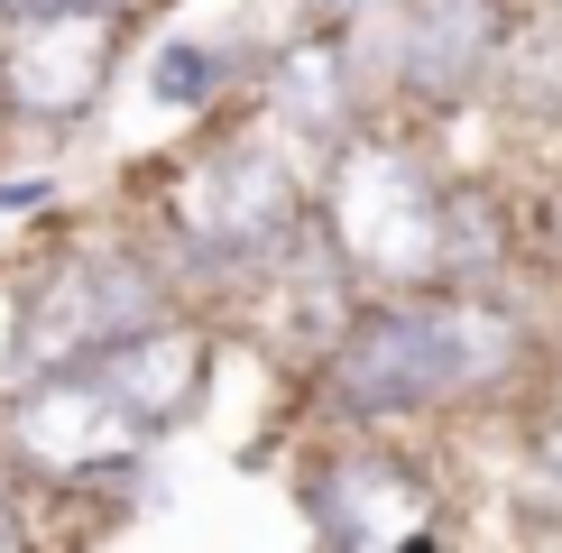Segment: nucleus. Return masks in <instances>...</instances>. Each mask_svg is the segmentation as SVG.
I'll use <instances>...</instances> for the list:
<instances>
[{
	"mask_svg": "<svg viewBox=\"0 0 562 553\" xmlns=\"http://www.w3.org/2000/svg\"><path fill=\"white\" fill-rule=\"evenodd\" d=\"M517 360V323L488 305H379L350 323L333 387L360 415H406V406H442L461 387L498 379Z\"/></svg>",
	"mask_w": 562,
	"mask_h": 553,
	"instance_id": "1",
	"label": "nucleus"
},
{
	"mask_svg": "<svg viewBox=\"0 0 562 553\" xmlns=\"http://www.w3.org/2000/svg\"><path fill=\"white\" fill-rule=\"evenodd\" d=\"M333 240L369 276H434L452 259V203L425 184V167L396 148H350L333 167Z\"/></svg>",
	"mask_w": 562,
	"mask_h": 553,
	"instance_id": "2",
	"label": "nucleus"
},
{
	"mask_svg": "<svg viewBox=\"0 0 562 553\" xmlns=\"http://www.w3.org/2000/svg\"><path fill=\"white\" fill-rule=\"evenodd\" d=\"M167 222L194 259H268L295 230V176L268 148H213L167 184Z\"/></svg>",
	"mask_w": 562,
	"mask_h": 553,
	"instance_id": "3",
	"label": "nucleus"
},
{
	"mask_svg": "<svg viewBox=\"0 0 562 553\" xmlns=\"http://www.w3.org/2000/svg\"><path fill=\"white\" fill-rule=\"evenodd\" d=\"M157 323V286L121 259H75V268H46L29 286V369H75L102 341Z\"/></svg>",
	"mask_w": 562,
	"mask_h": 553,
	"instance_id": "4",
	"label": "nucleus"
},
{
	"mask_svg": "<svg viewBox=\"0 0 562 553\" xmlns=\"http://www.w3.org/2000/svg\"><path fill=\"white\" fill-rule=\"evenodd\" d=\"M10 102L37 111V121H83L111 83V19L92 10H29L10 37Z\"/></svg>",
	"mask_w": 562,
	"mask_h": 553,
	"instance_id": "5",
	"label": "nucleus"
},
{
	"mask_svg": "<svg viewBox=\"0 0 562 553\" xmlns=\"http://www.w3.org/2000/svg\"><path fill=\"white\" fill-rule=\"evenodd\" d=\"M10 443L37 461V471H102L138 443V425L121 415L102 379H75V369H37V387H19V415H10Z\"/></svg>",
	"mask_w": 562,
	"mask_h": 553,
	"instance_id": "6",
	"label": "nucleus"
},
{
	"mask_svg": "<svg viewBox=\"0 0 562 553\" xmlns=\"http://www.w3.org/2000/svg\"><path fill=\"white\" fill-rule=\"evenodd\" d=\"M203 369H213L203 332H167V323H138V332H121V341L92 351V379L121 397V415H130L138 433L176 425V415L203 397Z\"/></svg>",
	"mask_w": 562,
	"mask_h": 553,
	"instance_id": "7",
	"label": "nucleus"
},
{
	"mask_svg": "<svg viewBox=\"0 0 562 553\" xmlns=\"http://www.w3.org/2000/svg\"><path fill=\"white\" fill-rule=\"evenodd\" d=\"M498 56V0H406V29H396V75L434 102L471 92Z\"/></svg>",
	"mask_w": 562,
	"mask_h": 553,
	"instance_id": "8",
	"label": "nucleus"
},
{
	"mask_svg": "<svg viewBox=\"0 0 562 553\" xmlns=\"http://www.w3.org/2000/svg\"><path fill=\"white\" fill-rule=\"evenodd\" d=\"M314 526L333 544H415L434 535L425 479H406L396 461H333L314 479Z\"/></svg>",
	"mask_w": 562,
	"mask_h": 553,
	"instance_id": "9",
	"label": "nucleus"
},
{
	"mask_svg": "<svg viewBox=\"0 0 562 553\" xmlns=\"http://www.w3.org/2000/svg\"><path fill=\"white\" fill-rule=\"evenodd\" d=\"M148 83H157V102H176V111H194V102H213V83H222V65L203 56V46H157V65H148Z\"/></svg>",
	"mask_w": 562,
	"mask_h": 553,
	"instance_id": "10",
	"label": "nucleus"
},
{
	"mask_svg": "<svg viewBox=\"0 0 562 553\" xmlns=\"http://www.w3.org/2000/svg\"><path fill=\"white\" fill-rule=\"evenodd\" d=\"M286 83H295V111H304V121H323V129L341 121V83H333V65H323V46H304V56L286 65Z\"/></svg>",
	"mask_w": 562,
	"mask_h": 553,
	"instance_id": "11",
	"label": "nucleus"
},
{
	"mask_svg": "<svg viewBox=\"0 0 562 553\" xmlns=\"http://www.w3.org/2000/svg\"><path fill=\"white\" fill-rule=\"evenodd\" d=\"M0 379L29 387V276H0Z\"/></svg>",
	"mask_w": 562,
	"mask_h": 553,
	"instance_id": "12",
	"label": "nucleus"
},
{
	"mask_svg": "<svg viewBox=\"0 0 562 553\" xmlns=\"http://www.w3.org/2000/svg\"><path fill=\"white\" fill-rule=\"evenodd\" d=\"M46 203V184H0V213H37Z\"/></svg>",
	"mask_w": 562,
	"mask_h": 553,
	"instance_id": "13",
	"label": "nucleus"
},
{
	"mask_svg": "<svg viewBox=\"0 0 562 553\" xmlns=\"http://www.w3.org/2000/svg\"><path fill=\"white\" fill-rule=\"evenodd\" d=\"M10 19H29V10H83V0H0Z\"/></svg>",
	"mask_w": 562,
	"mask_h": 553,
	"instance_id": "14",
	"label": "nucleus"
},
{
	"mask_svg": "<svg viewBox=\"0 0 562 553\" xmlns=\"http://www.w3.org/2000/svg\"><path fill=\"white\" fill-rule=\"evenodd\" d=\"M333 10H360V0H333Z\"/></svg>",
	"mask_w": 562,
	"mask_h": 553,
	"instance_id": "15",
	"label": "nucleus"
}]
</instances>
